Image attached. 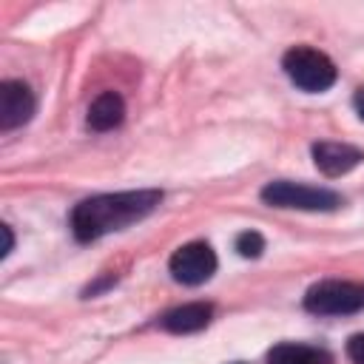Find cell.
<instances>
[{
	"instance_id": "obj_1",
	"label": "cell",
	"mask_w": 364,
	"mask_h": 364,
	"mask_svg": "<svg viewBox=\"0 0 364 364\" xmlns=\"http://www.w3.org/2000/svg\"><path fill=\"white\" fill-rule=\"evenodd\" d=\"M162 202V191H119V193H100L82 199L71 210V233L77 242H97L114 230H122L148 213L156 210Z\"/></svg>"
},
{
	"instance_id": "obj_2",
	"label": "cell",
	"mask_w": 364,
	"mask_h": 364,
	"mask_svg": "<svg viewBox=\"0 0 364 364\" xmlns=\"http://www.w3.org/2000/svg\"><path fill=\"white\" fill-rule=\"evenodd\" d=\"M282 68L284 74L290 77V82L307 94H318V91H327L338 71L333 65V60L318 51V48H310V46H293L284 57H282Z\"/></svg>"
},
{
	"instance_id": "obj_3",
	"label": "cell",
	"mask_w": 364,
	"mask_h": 364,
	"mask_svg": "<svg viewBox=\"0 0 364 364\" xmlns=\"http://www.w3.org/2000/svg\"><path fill=\"white\" fill-rule=\"evenodd\" d=\"M304 310L316 316H350L364 310V284L324 279L304 293Z\"/></svg>"
},
{
	"instance_id": "obj_4",
	"label": "cell",
	"mask_w": 364,
	"mask_h": 364,
	"mask_svg": "<svg viewBox=\"0 0 364 364\" xmlns=\"http://www.w3.org/2000/svg\"><path fill=\"white\" fill-rule=\"evenodd\" d=\"M262 199L273 208H296V210H336L344 199L330 188H313L290 179H276L262 188Z\"/></svg>"
},
{
	"instance_id": "obj_5",
	"label": "cell",
	"mask_w": 364,
	"mask_h": 364,
	"mask_svg": "<svg viewBox=\"0 0 364 364\" xmlns=\"http://www.w3.org/2000/svg\"><path fill=\"white\" fill-rule=\"evenodd\" d=\"M168 267L182 284H202L216 273V253L208 242H188L171 256Z\"/></svg>"
},
{
	"instance_id": "obj_6",
	"label": "cell",
	"mask_w": 364,
	"mask_h": 364,
	"mask_svg": "<svg viewBox=\"0 0 364 364\" xmlns=\"http://www.w3.org/2000/svg\"><path fill=\"white\" fill-rule=\"evenodd\" d=\"M34 94L23 80L0 82V131H11L26 125L34 117Z\"/></svg>"
},
{
	"instance_id": "obj_7",
	"label": "cell",
	"mask_w": 364,
	"mask_h": 364,
	"mask_svg": "<svg viewBox=\"0 0 364 364\" xmlns=\"http://www.w3.org/2000/svg\"><path fill=\"white\" fill-rule=\"evenodd\" d=\"M313 162L324 176H344L364 162V151L347 142H316Z\"/></svg>"
},
{
	"instance_id": "obj_8",
	"label": "cell",
	"mask_w": 364,
	"mask_h": 364,
	"mask_svg": "<svg viewBox=\"0 0 364 364\" xmlns=\"http://www.w3.org/2000/svg\"><path fill=\"white\" fill-rule=\"evenodd\" d=\"M210 316H213V307L208 301H188V304H179L173 310H168L162 316V327L168 333H176V336H185V333H196V330H205L210 324Z\"/></svg>"
},
{
	"instance_id": "obj_9",
	"label": "cell",
	"mask_w": 364,
	"mask_h": 364,
	"mask_svg": "<svg viewBox=\"0 0 364 364\" xmlns=\"http://www.w3.org/2000/svg\"><path fill=\"white\" fill-rule=\"evenodd\" d=\"M125 119V102L117 91H102L88 105V128L91 131H111Z\"/></svg>"
},
{
	"instance_id": "obj_10",
	"label": "cell",
	"mask_w": 364,
	"mask_h": 364,
	"mask_svg": "<svg viewBox=\"0 0 364 364\" xmlns=\"http://www.w3.org/2000/svg\"><path fill=\"white\" fill-rule=\"evenodd\" d=\"M267 364H330V355L310 344L282 341L267 353Z\"/></svg>"
},
{
	"instance_id": "obj_11",
	"label": "cell",
	"mask_w": 364,
	"mask_h": 364,
	"mask_svg": "<svg viewBox=\"0 0 364 364\" xmlns=\"http://www.w3.org/2000/svg\"><path fill=\"white\" fill-rule=\"evenodd\" d=\"M236 250H239V256H245V259H259L262 250H264L262 233H259V230H242V233L236 236Z\"/></svg>"
},
{
	"instance_id": "obj_12",
	"label": "cell",
	"mask_w": 364,
	"mask_h": 364,
	"mask_svg": "<svg viewBox=\"0 0 364 364\" xmlns=\"http://www.w3.org/2000/svg\"><path fill=\"white\" fill-rule=\"evenodd\" d=\"M347 355H350L353 364H364V333L350 336V341H347Z\"/></svg>"
},
{
	"instance_id": "obj_13",
	"label": "cell",
	"mask_w": 364,
	"mask_h": 364,
	"mask_svg": "<svg viewBox=\"0 0 364 364\" xmlns=\"http://www.w3.org/2000/svg\"><path fill=\"white\" fill-rule=\"evenodd\" d=\"M0 230H3V239H6V245H3V256H9L11 247H14V236H11V228H9V225H3Z\"/></svg>"
},
{
	"instance_id": "obj_14",
	"label": "cell",
	"mask_w": 364,
	"mask_h": 364,
	"mask_svg": "<svg viewBox=\"0 0 364 364\" xmlns=\"http://www.w3.org/2000/svg\"><path fill=\"white\" fill-rule=\"evenodd\" d=\"M353 105H355V114L364 119V85H361V88L353 94Z\"/></svg>"
},
{
	"instance_id": "obj_15",
	"label": "cell",
	"mask_w": 364,
	"mask_h": 364,
	"mask_svg": "<svg viewBox=\"0 0 364 364\" xmlns=\"http://www.w3.org/2000/svg\"><path fill=\"white\" fill-rule=\"evenodd\" d=\"M236 364H242V361H236Z\"/></svg>"
}]
</instances>
